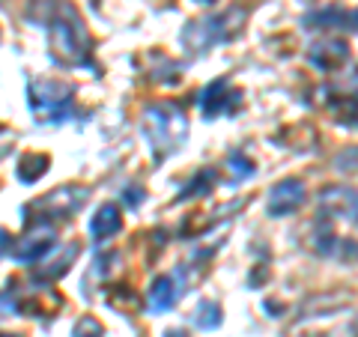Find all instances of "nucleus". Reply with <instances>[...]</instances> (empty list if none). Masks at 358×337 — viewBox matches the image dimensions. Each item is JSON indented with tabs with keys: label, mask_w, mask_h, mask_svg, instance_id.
<instances>
[{
	"label": "nucleus",
	"mask_w": 358,
	"mask_h": 337,
	"mask_svg": "<svg viewBox=\"0 0 358 337\" xmlns=\"http://www.w3.org/2000/svg\"><path fill=\"white\" fill-rule=\"evenodd\" d=\"M9 251H13V236H9L3 227H0V257L9 254Z\"/></svg>",
	"instance_id": "nucleus-19"
},
{
	"label": "nucleus",
	"mask_w": 358,
	"mask_h": 337,
	"mask_svg": "<svg viewBox=\"0 0 358 337\" xmlns=\"http://www.w3.org/2000/svg\"><path fill=\"white\" fill-rule=\"evenodd\" d=\"M242 105V93L233 87L227 78H215L212 84L200 89V110L206 120H215L221 114H233Z\"/></svg>",
	"instance_id": "nucleus-6"
},
{
	"label": "nucleus",
	"mask_w": 358,
	"mask_h": 337,
	"mask_svg": "<svg viewBox=\"0 0 358 337\" xmlns=\"http://www.w3.org/2000/svg\"><path fill=\"white\" fill-rule=\"evenodd\" d=\"M75 257H78V245H69V248L63 251L60 260L48 263V268H36V278L39 280H57V278H63L66 272H69V266L75 263Z\"/></svg>",
	"instance_id": "nucleus-12"
},
{
	"label": "nucleus",
	"mask_w": 358,
	"mask_h": 337,
	"mask_svg": "<svg viewBox=\"0 0 358 337\" xmlns=\"http://www.w3.org/2000/svg\"><path fill=\"white\" fill-rule=\"evenodd\" d=\"M313 48L326 51V54H313L310 51V60L317 63L320 69H334V66L350 60V48H346V42H341V39H322V45H313Z\"/></svg>",
	"instance_id": "nucleus-11"
},
{
	"label": "nucleus",
	"mask_w": 358,
	"mask_h": 337,
	"mask_svg": "<svg viewBox=\"0 0 358 337\" xmlns=\"http://www.w3.org/2000/svg\"><path fill=\"white\" fill-rule=\"evenodd\" d=\"M75 87L66 81H33L30 84V110L42 122H63L72 114Z\"/></svg>",
	"instance_id": "nucleus-3"
},
{
	"label": "nucleus",
	"mask_w": 358,
	"mask_h": 337,
	"mask_svg": "<svg viewBox=\"0 0 358 337\" xmlns=\"http://www.w3.org/2000/svg\"><path fill=\"white\" fill-rule=\"evenodd\" d=\"M227 167H230V176H233V182H242V179H248L254 176V162L248 159L245 152H230V159H227Z\"/></svg>",
	"instance_id": "nucleus-16"
},
{
	"label": "nucleus",
	"mask_w": 358,
	"mask_h": 337,
	"mask_svg": "<svg viewBox=\"0 0 358 337\" xmlns=\"http://www.w3.org/2000/svg\"><path fill=\"white\" fill-rule=\"evenodd\" d=\"M45 24H48L54 60H60L63 66H87L90 63V39H87L84 21L66 0L54 3Z\"/></svg>",
	"instance_id": "nucleus-1"
},
{
	"label": "nucleus",
	"mask_w": 358,
	"mask_h": 337,
	"mask_svg": "<svg viewBox=\"0 0 358 337\" xmlns=\"http://www.w3.org/2000/svg\"><path fill=\"white\" fill-rule=\"evenodd\" d=\"M84 200H87V188H81V185H63V188H54L51 194H45L42 200H36L30 209H36L42 215L36 224H51L57 218L72 215V212L81 206Z\"/></svg>",
	"instance_id": "nucleus-5"
},
{
	"label": "nucleus",
	"mask_w": 358,
	"mask_h": 337,
	"mask_svg": "<svg viewBox=\"0 0 358 337\" xmlns=\"http://www.w3.org/2000/svg\"><path fill=\"white\" fill-rule=\"evenodd\" d=\"M122 230V215H120V206L117 203H102L93 218H90V239L96 242H108Z\"/></svg>",
	"instance_id": "nucleus-9"
},
{
	"label": "nucleus",
	"mask_w": 358,
	"mask_h": 337,
	"mask_svg": "<svg viewBox=\"0 0 358 337\" xmlns=\"http://www.w3.org/2000/svg\"><path fill=\"white\" fill-rule=\"evenodd\" d=\"M221 305L218 301H200L197 305V313H194V322L200 325L203 331H212V329H218L221 325Z\"/></svg>",
	"instance_id": "nucleus-14"
},
{
	"label": "nucleus",
	"mask_w": 358,
	"mask_h": 337,
	"mask_svg": "<svg viewBox=\"0 0 358 337\" xmlns=\"http://www.w3.org/2000/svg\"><path fill=\"white\" fill-rule=\"evenodd\" d=\"M143 134H147L155 159H167L176 150H182L188 141V120L176 105H152L143 114Z\"/></svg>",
	"instance_id": "nucleus-2"
},
{
	"label": "nucleus",
	"mask_w": 358,
	"mask_h": 337,
	"mask_svg": "<svg viewBox=\"0 0 358 337\" xmlns=\"http://www.w3.org/2000/svg\"><path fill=\"white\" fill-rule=\"evenodd\" d=\"M179 296H182V289H179L176 278L173 275H159L147 289V305H150L152 313H164V310H171L176 305Z\"/></svg>",
	"instance_id": "nucleus-10"
},
{
	"label": "nucleus",
	"mask_w": 358,
	"mask_h": 337,
	"mask_svg": "<svg viewBox=\"0 0 358 337\" xmlns=\"http://www.w3.org/2000/svg\"><path fill=\"white\" fill-rule=\"evenodd\" d=\"M164 337H188V331H182V329H167Z\"/></svg>",
	"instance_id": "nucleus-20"
},
{
	"label": "nucleus",
	"mask_w": 358,
	"mask_h": 337,
	"mask_svg": "<svg viewBox=\"0 0 358 337\" xmlns=\"http://www.w3.org/2000/svg\"><path fill=\"white\" fill-rule=\"evenodd\" d=\"M45 167H48V155H24V159L18 162V179L21 182H33V179H39L45 173Z\"/></svg>",
	"instance_id": "nucleus-13"
},
{
	"label": "nucleus",
	"mask_w": 358,
	"mask_h": 337,
	"mask_svg": "<svg viewBox=\"0 0 358 337\" xmlns=\"http://www.w3.org/2000/svg\"><path fill=\"white\" fill-rule=\"evenodd\" d=\"M197 3H215V0H197Z\"/></svg>",
	"instance_id": "nucleus-22"
},
{
	"label": "nucleus",
	"mask_w": 358,
	"mask_h": 337,
	"mask_svg": "<svg viewBox=\"0 0 358 337\" xmlns=\"http://www.w3.org/2000/svg\"><path fill=\"white\" fill-rule=\"evenodd\" d=\"M0 337H21V334H6V331H0Z\"/></svg>",
	"instance_id": "nucleus-21"
},
{
	"label": "nucleus",
	"mask_w": 358,
	"mask_h": 337,
	"mask_svg": "<svg viewBox=\"0 0 358 337\" xmlns=\"http://www.w3.org/2000/svg\"><path fill=\"white\" fill-rule=\"evenodd\" d=\"M54 248H57V233H54L48 224H36V230H30L24 239L15 242V248L9 254H13L18 263L30 266V263H42Z\"/></svg>",
	"instance_id": "nucleus-7"
},
{
	"label": "nucleus",
	"mask_w": 358,
	"mask_h": 337,
	"mask_svg": "<svg viewBox=\"0 0 358 337\" xmlns=\"http://www.w3.org/2000/svg\"><path fill=\"white\" fill-rule=\"evenodd\" d=\"M72 337H105V329H102V322H99L96 317H84V320L75 322Z\"/></svg>",
	"instance_id": "nucleus-17"
},
{
	"label": "nucleus",
	"mask_w": 358,
	"mask_h": 337,
	"mask_svg": "<svg viewBox=\"0 0 358 337\" xmlns=\"http://www.w3.org/2000/svg\"><path fill=\"white\" fill-rule=\"evenodd\" d=\"M245 13L242 9H230V13H221V15H209L203 21H192L185 30H182V45L192 54H206L212 45L218 42H227L233 39L239 30H230V21L233 18H242Z\"/></svg>",
	"instance_id": "nucleus-4"
},
{
	"label": "nucleus",
	"mask_w": 358,
	"mask_h": 337,
	"mask_svg": "<svg viewBox=\"0 0 358 337\" xmlns=\"http://www.w3.org/2000/svg\"><path fill=\"white\" fill-rule=\"evenodd\" d=\"M301 203H305V182L301 179H281L268 191L266 209L272 218H284V215H293Z\"/></svg>",
	"instance_id": "nucleus-8"
},
{
	"label": "nucleus",
	"mask_w": 358,
	"mask_h": 337,
	"mask_svg": "<svg viewBox=\"0 0 358 337\" xmlns=\"http://www.w3.org/2000/svg\"><path fill=\"white\" fill-rule=\"evenodd\" d=\"M18 310V301L13 299V293H0V317H13Z\"/></svg>",
	"instance_id": "nucleus-18"
},
{
	"label": "nucleus",
	"mask_w": 358,
	"mask_h": 337,
	"mask_svg": "<svg viewBox=\"0 0 358 337\" xmlns=\"http://www.w3.org/2000/svg\"><path fill=\"white\" fill-rule=\"evenodd\" d=\"M215 185V173L212 171H200L192 182H188L185 188H182V194H179V200H188V197H197V194H206V191Z\"/></svg>",
	"instance_id": "nucleus-15"
}]
</instances>
